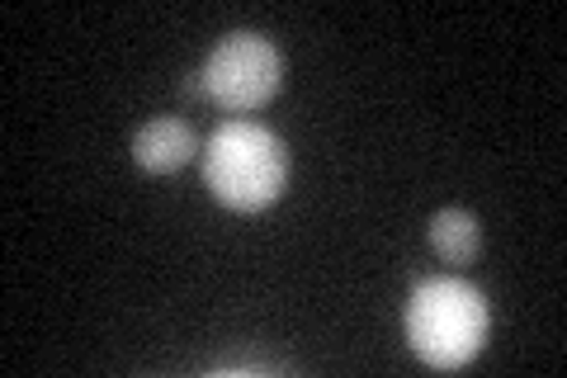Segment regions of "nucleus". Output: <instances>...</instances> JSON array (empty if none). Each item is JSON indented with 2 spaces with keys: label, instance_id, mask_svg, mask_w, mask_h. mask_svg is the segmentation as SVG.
<instances>
[{
  "label": "nucleus",
  "instance_id": "nucleus-2",
  "mask_svg": "<svg viewBox=\"0 0 567 378\" xmlns=\"http://www.w3.org/2000/svg\"><path fill=\"white\" fill-rule=\"evenodd\" d=\"M204 185L223 208L260 213L284 200L289 190V147L265 123L227 119L213 129L204 152Z\"/></svg>",
  "mask_w": 567,
  "mask_h": 378
},
{
  "label": "nucleus",
  "instance_id": "nucleus-4",
  "mask_svg": "<svg viewBox=\"0 0 567 378\" xmlns=\"http://www.w3.org/2000/svg\"><path fill=\"white\" fill-rule=\"evenodd\" d=\"M128 152H133V161L147 175H171V171H181V166H189V161H194V152H199V137H194V129L185 119L162 114V119H147L133 133Z\"/></svg>",
  "mask_w": 567,
  "mask_h": 378
},
{
  "label": "nucleus",
  "instance_id": "nucleus-1",
  "mask_svg": "<svg viewBox=\"0 0 567 378\" xmlns=\"http://www.w3.org/2000/svg\"><path fill=\"white\" fill-rule=\"evenodd\" d=\"M402 327H406V346L416 350L425 369L454 374L483 355L492 317H487V298L477 284L458 275H431L406 298Z\"/></svg>",
  "mask_w": 567,
  "mask_h": 378
},
{
  "label": "nucleus",
  "instance_id": "nucleus-3",
  "mask_svg": "<svg viewBox=\"0 0 567 378\" xmlns=\"http://www.w3.org/2000/svg\"><path fill=\"white\" fill-rule=\"evenodd\" d=\"M284 85V58L265 33L237 29L213 43V52L199 67V90L208 104L227 114H256L265 110Z\"/></svg>",
  "mask_w": 567,
  "mask_h": 378
},
{
  "label": "nucleus",
  "instance_id": "nucleus-5",
  "mask_svg": "<svg viewBox=\"0 0 567 378\" xmlns=\"http://www.w3.org/2000/svg\"><path fill=\"white\" fill-rule=\"evenodd\" d=\"M425 242L445 265H473L477 251H483V223L468 208H440L425 227Z\"/></svg>",
  "mask_w": 567,
  "mask_h": 378
}]
</instances>
